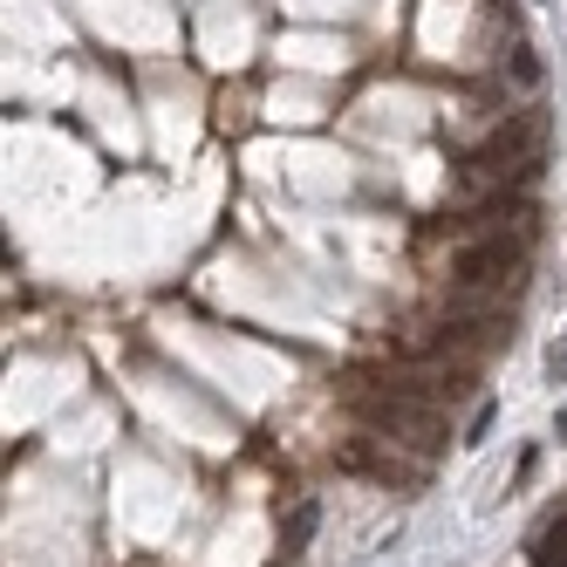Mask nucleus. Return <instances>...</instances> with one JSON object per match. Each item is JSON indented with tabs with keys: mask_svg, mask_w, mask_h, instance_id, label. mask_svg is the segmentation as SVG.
<instances>
[{
	"mask_svg": "<svg viewBox=\"0 0 567 567\" xmlns=\"http://www.w3.org/2000/svg\"><path fill=\"white\" fill-rule=\"evenodd\" d=\"M506 62H499V75H506V83L513 90H526V96H534L540 83H547V69H540V55H534V42H513V49H499Z\"/></svg>",
	"mask_w": 567,
	"mask_h": 567,
	"instance_id": "f03ea898",
	"label": "nucleus"
},
{
	"mask_svg": "<svg viewBox=\"0 0 567 567\" xmlns=\"http://www.w3.org/2000/svg\"><path fill=\"white\" fill-rule=\"evenodd\" d=\"M554 437H567V411H560V417H554Z\"/></svg>",
	"mask_w": 567,
	"mask_h": 567,
	"instance_id": "0eeeda50",
	"label": "nucleus"
},
{
	"mask_svg": "<svg viewBox=\"0 0 567 567\" xmlns=\"http://www.w3.org/2000/svg\"><path fill=\"white\" fill-rule=\"evenodd\" d=\"M342 472H362V478H377V485H424L431 478V465L417 452H403V444H390L377 431H362V437L342 444Z\"/></svg>",
	"mask_w": 567,
	"mask_h": 567,
	"instance_id": "f257e3e1",
	"label": "nucleus"
},
{
	"mask_svg": "<svg viewBox=\"0 0 567 567\" xmlns=\"http://www.w3.org/2000/svg\"><path fill=\"white\" fill-rule=\"evenodd\" d=\"M534 465H540V452H534V444H526V452H519V465H513V493H519L526 478H534Z\"/></svg>",
	"mask_w": 567,
	"mask_h": 567,
	"instance_id": "423d86ee",
	"label": "nucleus"
},
{
	"mask_svg": "<svg viewBox=\"0 0 567 567\" xmlns=\"http://www.w3.org/2000/svg\"><path fill=\"white\" fill-rule=\"evenodd\" d=\"M547 383H567V342L547 349Z\"/></svg>",
	"mask_w": 567,
	"mask_h": 567,
	"instance_id": "39448f33",
	"label": "nucleus"
},
{
	"mask_svg": "<svg viewBox=\"0 0 567 567\" xmlns=\"http://www.w3.org/2000/svg\"><path fill=\"white\" fill-rule=\"evenodd\" d=\"M485 431H493V403H478V411H472V424H465L458 444H485Z\"/></svg>",
	"mask_w": 567,
	"mask_h": 567,
	"instance_id": "20e7f679",
	"label": "nucleus"
},
{
	"mask_svg": "<svg viewBox=\"0 0 567 567\" xmlns=\"http://www.w3.org/2000/svg\"><path fill=\"white\" fill-rule=\"evenodd\" d=\"M315 526H321V499H295V506H288V519H280V547L301 554V547L315 540Z\"/></svg>",
	"mask_w": 567,
	"mask_h": 567,
	"instance_id": "7ed1b4c3",
	"label": "nucleus"
}]
</instances>
